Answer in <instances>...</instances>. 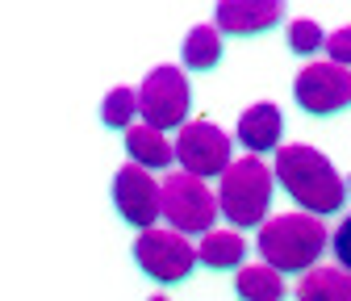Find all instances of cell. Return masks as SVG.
Instances as JSON below:
<instances>
[{
    "label": "cell",
    "mask_w": 351,
    "mask_h": 301,
    "mask_svg": "<svg viewBox=\"0 0 351 301\" xmlns=\"http://www.w3.org/2000/svg\"><path fill=\"white\" fill-rule=\"evenodd\" d=\"M276 184L301 205V213H314V218H330L343 209L347 201V184L339 180V171L330 167V159L318 147H280L276 151Z\"/></svg>",
    "instance_id": "obj_1"
},
{
    "label": "cell",
    "mask_w": 351,
    "mask_h": 301,
    "mask_svg": "<svg viewBox=\"0 0 351 301\" xmlns=\"http://www.w3.org/2000/svg\"><path fill=\"white\" fill-rule=\"evenodd\" d=\"M189 109H193V93L180 67H155L143 84H138V113L151 130H184L189 125Z\"/></svg>",
    "instance_id": "obj_4"
},
{
    "label": "cell",
    "mask_w": 351,
    "mask_h": 301,
    "mask_svg": "<svg viewBox=\"0 0 351 301\" xmlns=\"http://www.w3.org/2000/svg\"><path fill=\"white\" fill-rule=\"evenodd\" d=\"M176 163H180V171H189V176L197 180H209L217 176L222 180L230 171V134L217 130L213 121H189L180 134H176Z\"/></svg>",
    "instance_id": "obj_7"
},
{
    "label": "cell",
    "mask_w": 351,
    "mask_h": 301,
    "mask_svg": "<svg viewBox=\"0 0 351 301\" xmlns=\"http://www.w3.org/2000/svg\"><path fill=\"white\" fill-rule=\"evenodd\" d=\"M234 297L239 301H285L289 289H285V276L268 264H255V268H243L234 276Z\"/></svg>",
    "instance_id": "obj_15"
},
{
    "label": "cell",
    "mask_w": 351,
    "mask_h": 301,
    "mask_svg": "<svg viewBox=\"0 0 351 301\" xmlns=\"http://www.w3.org/2000/svg\"><path fill=\"white\" fill-rule=\"evenodd\" d=\"M293 97L305 113H314V117H330L339 109L351 105V71L339 67V63H310L297 84H293Z\"/></svg>",
    "instance_id": "obj_9"
},
{
    "label": "cell",
    "mask_w": 351,
    "mask_h": 301,
    "mask_svg": "<svg viewBox=\"0 0 351 301\" xmlns=\"http://www.w3.org/2000/svg\"><path fill=\"white\" fill-rule=\"evenodd\" d=\"M335 255H339V268L351 272V218L339 222V234H335Z\"/></svg>",
    "instance_id": "obj_20"
},
{
    "label": "cell",
    "mask_w": 351,
    "mask_h": 301,
    "mask_svg": "<svg viewBox=\"0 0 351 301\" xmlns=\"http://www.w3.org/2000/svg\"><path fill=\"white\" fill-rule=\"evenodd\" d=\"M297 301H351V272L347 268H314L293 289Z\"/></svg>",
    "instance_id": "obj_14"
},
{
    "label": "cell",
    "mask_w": 351,
    "mask_h": 301,
    "mask_svg": "<svg viewBox=\"0 0 351 301\" xmlns=\"http://www.w3.org/2000/svg\"><path fill=\"white\" fill-rule=\"evenodd\" d=\"M280 134H285V117L272 101H259L251 105L239 125H234V143L251 155H268V151H280Z\"/></svg>",
    "instance_id": "obj_11"
},
{
    "label": "cell",
    "mask_w": 351,
    "mask_h": 301,
    "mask_svg": "<svg viewBox=\"0 0 351 301\" xmlns=\"http://www.w3.org/2000/svg\"><path fill=\"white\" fill-rule=\"evenodd\" d=\"M151 301H167V297H151Z\"/></svg>",
    "instance_id": "obj_21"
},
{
    "label": "cell",
    "mask_w": 351,
    "mask_h": 301,
    "mask_svg": "<svg viewBox=\"0 0 351 301\" xmlns=\"http://www.w3.org/2000/svg\"><path fill=\"white\" fill-rule=\"evenodd\" d=\"M272 184H276V171L263 159L243 155L239 163H230V171L217 180V205H222V218L234 222V230L263 226V222H268V205H272Z\"/></svg>",
    "instance_id": "obj_3"
},
{
    "label": "cell",
    "mask_w": 351,
    "mask_h": 301,
    "mask_svg": "<svg viewBox=\"0 0 351 301\" xmlns=\"http://www.w3.org/2000/svg\"><path fill=\"white\" fill-rule=\"evenodd\" d=\"M326 55H330V63H339V67L351 71V25L326 34Z\"/></svg>",
    "instance_id": "obj_19"
},
{
    "label": "cell",
    "mask_w": 351,
    "mask_h": 301,
    "mask_svg": "<svg viewBox=\"0 0 351 301\" xmlns=\"http://www.w3.org/2000/svg\"><path fill=\"white\" fill-rule=\"evenodd\" d=\"M134 264L138 272H147L155 285H180L193 276V268L201 264V255L189 247V239L180 230H143L134 243Z\"/></svg>",
    "instance_id": "obj_6"
},
{
    "label": "cell",
    "mask_w": 351,
    "mask_h": 301,
    "mask_svg": "<svg viewBox=\"0 0 351 301\" xmlns=\"http://www.w3.org/2000/svg\"><path fill=\"white\" fill-rule=\"evenodd\" d=\"M180 59L189 71H209L222 59V29L217 25H193L184 34V47H180Z\"/></svg>",
    "instance_id": "obj_16"
},
{
    "label": "cell",
    "mask_w": 351,
    "mask_h": 301,
    "mask_svg": "<svg viewBox=\"0 0 351 301\" xmlns=\"http://www.w3.org/2000/svg\"><path fill=\"white\" fill-rule=\"evenodd\" d=\"M125 155H130V163L155 171V167H171L176 147H171L159 130H151L147 121H134V125L125 130Z\"/></svg>",
    "instance_id": "obj_12"
},
{
    "label": "cell",
    "mask_w": 351,
    "mask_h": 301,
    "mask_svg": "<svg viewBox=\"0 0 351 301\" xmlns=\"http://www.w3.org/2000/svg\"><path fill=\"white\" fill-rule=\"evenodd\" d=\"M289 51H293V55H318V51H326V34H322V25H318L314 17H297V21H289Z\"/></svg>",
    "instance_id": "obj_18"
},
{
    "label": "cell",
    "mask_w": 351,
    "mask_h": 301,
    "mask_svg": "<svg viewBox=\"0 0 351 301\" xmlns=\"http://www.w3.org/2000/svg\"><path fill=\"white\" fill-rule=\"evenodd\" d=\"M326 222L314 213H276L259 226L255 251L263 255V264L285 272H314V260L326 251Z\"/></svg>",
    "instance_id": "obj_2"
},
{
    "label": "cell",
    "mask_w": 351,
    "mask_h": 301,
    "mask_svg": "<svg viewBox=\"0 0 351 301\" xmlns=\"http://www.w3.org/2000/svg\"><path fill=\"white\" fill-rule=\"evenodd\" d=\"M201 264L213 268V272H243V260H247V243L239 230H209L197 247Z\"/></svg>",
    "instance_id": "obj_13"
},
{
    "label": "cell",
    "mask_w": 351,
    "mask_h": 301,
    "mask_svg": "<svg viewBox=\"0 0 351 301\" xmlns=\"http://www.w3.org/2000/svg\"><path fill=\"white\" fill-rule=\"evenodd\" d=\"M113 205L134 230H155V222H163V184H155L147 167L125 163L113 176Z\"/></svg>",
    "instance_id": "obj_8"
},
{
    "label": "cell",
    "mask_w": 351,
    "mask_h": 301,
    "mask_svg": "<svg viewBox=\"0 0 351 301\" xmlns=\"http://www.w3.org/2000/svg\"><path fill=\"white\" fill-rule=\"evenodd\" d=\"M222 205L217 193L205 189V180L189 176V171H171L163 180V222H171V230L180 234H209Z\"/></svg>",
    "instance_id": "obj_5"
},
{
    "label": "cell",
    "mask_w": 351,
    "mask_h": 301,
    "mask_svg": "<svg viewBox=\"0 0 351 301\" xmlns=\"http://www.w3.org/2000/svg\"><path fill=\"white\" fill-rule=\"evenodd\" d=\"M280 17H285L280 0H222V5L213 9L217 29H222V34H234V38L263 34V29H272Z\"/></svg>",
    "instance_id": "obj_10"
},
{
    "label": "cell",
    "mask_w": 351,
    "mask_h": 301,
    "mask_svg": "<svg viewBox=\"0 0 351 301\" xmlns=\"http://www.w3.org/2000/svg\"><path fill=\"white\" fill-rule=\"evenodd\" d=\"M347 189H351V180H347Z\"/></svg>",
    "instance_id": "obj_22"
},
{
    "label": "cell",
    "mask_w": 351,
    "mask_h": 301,
    "mask_svg": "<svg viewBox=\"0 0 351 301\" xmlns=\"http://www.w3.org/2000/svg\"><path fill=\"white\" fill-rule=\"evenodd\" d=\"M134 117H143L138 113V93L134 88H125V84H121V88H113L105 101H101V121L109 125V130H130V125H134Z\"/></svg>",
    "instance_id": "obj_17"
}]
</instances>
